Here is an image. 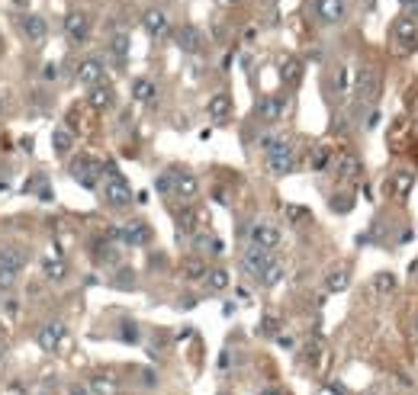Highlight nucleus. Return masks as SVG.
Here are the masks:
<instances>
[{
    "mask_svg": "<svg viewBox=\"0 0 418 395\" xmlns=\"http://www.w3.org/2000/svg\"><path fill=\"white\" fill-rule=\"evenodd\" d=\"M225 370H232V354H229V350H222V354H219V373H225Z\"/></svg>",
    "mask_w": 418,
    "mask_h": 395,
    "instance_id": "nucleus-45",
    "label": "nucleus"
},
{
    "mask_svg": "<svg viewBox=\"0 0 418 395\" xmlns=\"http://www.w3.org/2000/svg\"><path fill=\"white\" fill-rule=\"evenodd\" d=\"M100 190H103V200H106V206H110V209H129V206H132V200H135L129 181H125V177L113 164H106L103 187H100Z\"/></svg>",
    "mask_w": 418,
    "mask_h": 395,
    "instance_id": "nucleus-2",
    "label": "nucleus"
},
{
    "mask_svg": "<svg viewBox=\"0 0 418 395\" xmlns=\"http://www.w3.org/2000/svg\"><path fill=\"white\" fill-rule=\"evenodd\" d=\"M52 148H55L58 158H62V154H71V148H74V132H71L68 125H58V129L52 132Z\"/></svg>",
    "mask_w": 418,
    "mask_h": 395,
    "instance_id": "nucleus-30",
    "label": "nucleus"
},
{
    "mask_svg": "<svg viewBox=\"0 0 418 395\" xmlns=\"http://www.w3.org/2000/svg\"><path fill=\"white\" fill-rule=\"evenodd\" d=\"M129 49H132V39H129V29H123V26H116L110 33V55L116 58L119 64L129 58Z\"/></svg>",
    "mask_w": 418,
    "mask_h": 395,
    "instance_id": "nucleus-24",
    "label": "nucleus"
},
{
    "mask_svg": "<svg viewBox=\"0 0 418 395\" xmlns=\"http://www.w3.org/2000/svg\"><path fill=\"white\" fill-rule=\"evenodd\" d=\"M271 251H264V248H254V244H248V248L242 251V270L248 273V277H254L258 280L261 273H264V267L271 263Z\"/></svg>",
    "mask_w": 418,
    "mask_h": 395,
    "instance_id": "nucleus-18",
    "label": "nucleus"
},
{
    "mask_svg": "<svg viewBox=\"0 0 418 395\" xmlns=\"http://www.w3.org/2000/svg\"><path fill=\"white\" fill-rule=\"evenodd\" d=\"M248 241L254 244V248L273 251V248H280V241H283V231H280L273 222H267V219H254V222L248 225Z\"/></svg>",
    "mask_w": 418,
    "mask_h": 395,
    "instance_id": "nucleus-10",
    "label": "nucleus"
},
{
    "mask_svg": "<svg viewBox=\"0 0 418 395\" xmlns=\"http://www.w3.org/2000/svg\"><path fill=\"white\" fill-rule=\"evenodd\" d=\"M351 93L361 106H370L376 97H380V71L373 64H361L354 71V81H351Z\"/></svg>",
    "mask_w": 418,
    "mask_h": 395,
    "instance_id": "nucleus-5",
    "label": "nucleus"
},
{
    "mask_svg": "<svg viewBox=\"0 0 418 395\" xmlns=\"http://www.w3.org/2000/svg\"><path fill=\"white\" fill-rule=\"evenodd\" d=\"M129 93H132L135 103H154V100H158V84H154V77L142 74V77H135L132 81Z\"/></svg>",
    "mask_w": 418,
    "mask_h": 395,
    "instance_id": "nucleus-23",
    "label": "nucleus"
},
{
    "mask_svg": "<svg viewBox=\"0 0 418 395\" xmlns=\"http://www.w3.org/2000/svg\"><path fill=\"white\" fill-rule=\"evenodd\" d=\"M174 42L187 55H203V52H206V35H203V29L193 26V23H181V26L174 29Z\"/></svg>",
    "mask_w": 418,
    "mask_h": 395,
    "instance_id": "nucleus-14",
    "label": "nucleus"
},
{
    "mask_svg": "<svg viewBox=\"0 0 418 395\" xmlns=\"http://www.w3.org/2000/svg\"><path fill=\"white\" fill-rule=\"evenodd\" d=\"M139 26H142V33H145L152 42H164L167 35L174 33V29H171V20H167V13H164L161 7H148V10H142Z\"/></svg>",
    "mask_w": 418,
    "mask_h": 395,
    "instance_id": "nucleus-9",
    "label": "nucleus"
},
{
    "mask_svg": "<svg viewBox=\"0 0 418 395\" xmlns=\"http://www.w3.org/2000/svg\"><path fill=\"white\" fill-rule=\"evenodd\" d=\"M286 110H290V100H286L283 93H267V97H261L258 103H254V119L273 125V122H280V119H283Z\"/></svg>",
    "mask_w": 418,
    "mask_h": 395,
    "instance_id": "nucleus-12",
    "label": "nucleus"
},
{
    "mask_svg": "<svg viewBox=\"0 0 418 395\" xmlns=\"http://www.w3.org/2000/svg\"><path fill=\"white\" fill-rule=\"evenodd\" d=\"M309 10H312L315 23L325 29L341 26V23L348 20V0H312Z\"/></svg>",
    "mask_w": 418,
    "mask_h": 395,
    "instance_id": "nucleus-7",
    "label": "nucleus"
},
{
    "mask_svg": "<svg viewBox=\"0 0 418 395\" xmlns=\"http://www.w3.org/2000/svg\"><path fill=\"white\" fill-rule=\"evenodd\" d=\"M74 77L84 84V87H97V84H106V64L100 62L97 55H87L77 62Z\"/></svg>",
    "mask_w": 418,
    "mask_h": 395,
    "instance_id": "nucleus-15",
    "label": "nucleus"
},
{
    "mask_svg": "<svg viewBox=\"0 0 418 395\" xmlns=\"http://www.w3.org/2000/svg\"><path fill=\"white\" fill-rule=\"evenodd\" d=\"M39 267H42V277L49 280V283H64L71 277V263L64 254H45L39 261Z\"/></svg>",
    "mask_w": 418,
    "mask_h": 395,
    "instance_id": "nucleus-16",
    "label": "nucleus"
},
{
    "mask_svg": "<svg viewBox=\"0 0 418 395\" xmlns=\"http://www.w3.org/2000/svg\"><path fill=\"white\" fill-rule=\"evenodd\" d=\"M277 319H264V321H261V331H264L267 334V338H273V334H277Z\"/></svg>",
    "mask_w": 418,
    "mask_h": 395,
    "instance_id": "nucleus-43",
    "label": "nucleus"
},
{
    "mask_svg": "<svg viewBox=\"0 0 418 395\" xmlns=\"http://www.w3.org/2000/svg\"><path fill=\"white\" fill-rule=\"evenodd\" d=\"M0 312L10 315V319H16V315H20V299H16V296H7L4 302H0Z\"/></svg>",
    "mask_w": 418,
    "mask_h": 395,
    "instance_id": "nucleus-40",
    "label": "nucleus"
},
{
    "mask_svg": "<svg viewBox=\"0 0 418 395\" xmlns=\"http://www.w3.org/2000/svg\"><path fill=\"white\" fill-rule=\"evenodd\" d=\"M264 164H267V171H271L273 177H286V173L296 171L300 154H296V148H293L290 139H283L280 145H273L271 151H264Z\"/></svg>",
    "mask_w": 418,
    "mask_h": 395,
    "instance_id": "nucleus-6",
    "label": "nucleus"
},
{
    "mask_svg": "<svg viewBox=\"0 0 418 395\" xmlns=\"http://www.w3.org/2000/svg\"><path fill=\"white\" fill-rule=\"evenodd\" d=\"M286 219H290V222H303V219H309V209H303V206H286Z\"/></svg>",
    "mask_w": 418,
    "mask_h": 395,
    "instance_id": "nucleus-42",
    "label": "nucleus"
},
{
    "mask_svg": "<svg viewBox=\"0 0 418 395\" xmlns=\"http://www.w3.org/2000/svg\"><path fill=\"white\" fill-rule=\"evenodd\" d=\"M13 26L29 45H42V42L49 39V23H45V16H39V13H20Z\"/></svg>",
    "mask_w": 418,
    "mask_h": 395,
    "instance_id": "nucleus-11",
    "label": "nucleus"
},
{
    "mask_svg": "<svg viewBox=\"0 0 418 395\" xmlns=\"http://www.w3.org/2000/svg\"><path fill=\"white\" fill-rule=\"evenodd\" d=\"M334 173H338V181H344V183L357 181V177L363 173V161H361V154H354V151H341V154H338V161H334Z\"/></svg>",
    "mask_w": 418,
    "mask_h": 395,
    "instance_id": "nucleus-19",
    "label": "nucleus"
},
{
    "mask_svg": "<svg viewBox=\"0 0 418 395\" xmlns=\"http://www.w3.org/2000/svg\"><path fill=\"white\" fill-rule=\"evenodd\" d=\"M402 4L409 7V13H412V16H418V0H402Z\"/></svg>",
    "mask_w": 418,
    "mask_h": 395,
    "instance_id": "nucleus-48",
    "label": "nucleus"
},
{
    "mask_svg": "<svg viewBox=\"0 0 418 395\" xmlns=\"http://www.w3.org/2000/svg\"><path fill=\"white\" fill-rule=\"evenodd\" d=\"M174 219H177V225H181V231H187V235L200 231V229H196V212H193V206L177 209V212H174Z\"/></svg>",
    "mask_w": 418,
    "mask_h": 395,
    "instance_id": "nucleus-37",
    "label": "nucleus"
},
{
    "mask_svg": "<svg viewBox=\"0 0 418 395\" xmlns=\"http://www.w3.org/2000/svg\"><path fill=\"white\" fill-rule=\"evenodd\" d=\"M91 251H94V261L103 263V267H106V263H110V267H113V263H119V248H116V241H110L106 235L97 238V241L91 244Z\"/></svg>",
    "mask_w": 418,
    "mask_h": 395,
    "instance_id": "nucleus-26",
    "label": "nucleus"
},
{
    "mask_svg": "<svg viewBox=\"0 0 418 395\" xmlns=\"http://www.w3.org/2000/svg\"><path fill=\"white\" fill-rule=\"evenodd\" d=\"M64 340H68V325H64V321H49V325H42L39 331H35V344H39L45 354H58Z\"/></svg>",
    "mask_w": 418,
    "mask_h": 395,
    "instance_id": "nucleus-13",
    "label": "nucleus"
},
{
    "mask_svg": "<svg viewBox=\"0 0 418 395\" xmlns=\"http://www.w3.org/2000/svg\"><path fill=\"white\" fill-rule=\"evenodd\" d=\"M68 395H91V389L81 386V382H71V386H68Z\"/></svg>",
    "mask_w": 418,
    "mask_h": 395,
    "instance_id": "nucleus-46",
    "label": "nucleus"
},
{
    "mask_svg": "<svg viewBox=\"0 0 418 395\" xmlns=\"http://www.w3.org/2000/svg\"><path fill=\"white\" fill-rule=\"evenodd\" d=\"M190 244H193L196 254H203V257L222 254V241H219L216 235H209V231H193V235H190Z\"/></svg>",
    "mask_w": 418,
    "mask_h": 395,
    "instance_id": "nucleus-25",
    "label": "nucleus"
},
{
    "mask_svg": "<svg viewBox=\"0 0 418 395\" xmlns=\"http://www.w3.org/2000/svg\"><path fill=\"white\" fill-rule=\"evenodd\" d=\"M412 183H415V173H412V171H399V173H392L390 193L396 196V200H405V196H409V190H412Z\"/></svg>",
    "mask_w": 418,
    "mask_h": 395,
    "instance_id": "nucleus-31",
    "label": "nucleus"
},
{
    "mask_svg": "<svg viewBox=\"0 0 418 395\" xmlns=\"http://www.w3.org/2000/svg\"><path fill=\"white\" fill-rule=\"evenodd\" d=\"M415 338H418V321H415Z\"/></svg>",
    "mask_w": 418,
    "mask_h": 395,
    "instance_id": "nucleus-52",
    "label": "nucleus"
},
{
    "mask_svg": "<svg viewBox=\"0 0 418 395\" xmlns=\"http://www.w3.org/2000/svg\"><path fill=\"white\" fill-rule=\"evenodd\" d=\"M142 382H145V389H154L158 386V376H154L152 370H142Z\"/></svg>",
    "mask_w": 418,
    "mask_h": 395,
    "instance_id": "nucleus-44",
    "label": "nucleus"
},
{
    "mask_svg": "<svg viewBox=\"0 0 418 395\" xmlns=\"http://www.w3.org/2000/svg\"><path fill=\"white\" fill-rule=\"evenodd\" d=\"M123 229V244H129V248H145V244H152L154 231L148 222H142V219H132V222L119 225Z\"/></svg>",
    "mask_w": 418,
    "mask_h": 395,
    "instance_id": "nucleus-17",
    "label": "nucleus"
},
{
    "mask_svg": "<svg viewBox=\"0 0 418 395\" xmlns=\"http://www.w3.org/2000/svg\"><path fill=\"white\" fill-rule=\"evenodd\" d=\"M283 273H286V267H283V261L280 257H271V263L264 267V273L258 277V283L261 286H267V290H273V286L283 280Z\"/></svg>",
    "mask_w": 418,
    "mask_h": 395,
    "instance_id": "nucleus-29",
    "label": "nucleus"
},
{
    "mask_svg": "<svg viewBox=\"0 0 418 395\" xmlns=\"http://www.w3.org/2000/svg\"><path fill=\"white\" fill-rule=\"evenodd\" d=\"M392 290H396V277H392L390 270L376 273V277H373V292H380V296H390Z\"/></svg>",
    "mask_w": 418,
    "mask_h": 395,
    "instance_id": "nucleus-39",
    "label": "nucleus"
},
{
    "mask_svg": "<svg viewBox=\"0 0 418 395\" xmlns=\"http://www.w3.org/2000/svg\"><path fill=\"white\" fill-rule=\"evenodd\" d=\"M154 190L161 196H174V200L190 202L200 196V181H196V173H190L187 167H167L164 173H158Z\"/></svg>",
    "mask_w": 418,
    "mask_h": 395,
    "instance_id": "nucleus-1",
    "label": "nucleus"
},
{
    "mask_svg": "<svg viewBox=\"0 0 418 395\" xmlns=\"http://www.w3.org/2000/svg\"><path fill=\"white\" fill-rule=\"evenodd\" d=\"M16 10H29V0H10Z\"/></svg>",
    "mask_w": 418,
    "mask_h": 395,
    "instance_id": "nucleus-50",
    "label": "nucleus"
},
{
    "mask_svg": "<svg viewBox=\"0 0 418 395\" xmlns=\"http://www.w3.org/2000/svg\"><path fill=\"white\" fill-rule=\"evenodd\" d=\"M16 286V273H10L7 267H0V292H10Z\"/></svg>",
    "mask_w": 418,
    "mask_h": 395,
    "instance_id": "nucleus-41",
    "label": "nucleus"
},
{
    "mask_svg": "<svg viewBox=\"0 0 418 395\" xmlns=\"http://www.w3.org/2000/svg\"><path fill=\"white\" fill-rule=\"evenodd\" d=\"M261 395H286V392H283V389H277V386H267Z\"/></svg>",
    "mask_w": 418,
    "mask_h": 395,
    "instance_id": "nucleus-49",
    "label": "nucleus"
},
{
    "mask_svg": "<svg viewBox=\"0 0 418 395\" xmlns=\"http://www.w3.org/2000/svg\"><path fill=\"white\" fill-rule=\"evenodd\" d=\"M206 113H209V119H213L216 125L229 122V119H232V97H229V93H213V97H209V103H206Z\"/></svg>",
    "mask_w": 418,
    "mask_h": 395,
    "instance_id": "nucleus-22",
    "label": "nucleus"
},
{
    "mask_svg": "<svg viewBox=\"0 0 418 395\" xmlns=\"http://www.w3.org/2000/svg\"><path fill=\"white\" fill-rule=\"evenodd\" d=\"M0 267H7L10 273H16V277H20V273L26 270V254H23L20 248H4V251H0Z\"/></svg>",
    "mask_w": 418,
    "mask_h": 395,
    "instance_id": "nucleus-28",
    "label": "nucleus"
},
{
    "mask_svg": "<svg viewBox=\"0 0 418 395\" xmlns=\"http://www.w3.org/2000/svg\"><path fill=\"white\" fill-rule=\"evenodd\" d=\"M332 161H334V151L328 145H319L312 151V158H309V167H312V171H328V167H332Z\"/></svg>",
    "mask_w": 418,
    "mask_h": 395,
    "instance_id": "nucleus-35",
    "label": "nucleus"
},
{
    "mask_svg": "<svg viewBox=\"0 0 418 395\" xmlns=\"http://www.w3.org/2000/svg\"><path fill=\"white\" fill-rule=\"evenodd\" d=\"M348 286H351V270L348 267H334V270L325 277V290L328 292H344Z\"/></svg>",
    "mask_w": 418,
    "mask_h": 395,
    "instance_id": "nucleus-32",
    "label": "nucleus"
},
{
    "mask_svg": "<svg viewBox=\"0 0 418 395\" xmlns=\"http://www.w3.org/2000/svg\"><path fill=\"white\" fill-rule=\"evenodd\" d=\"M203 283H206L209 292H225V290H229V270H225V267H213Z\"/></svg>",
    "mask_w": 418,
    "mask_h": 395,
    "instance_id": "nucleus-34",
    "label": "nucleus"
},
{
    "mask_svg": "<svg viewBox=\"0 0 418 395\" xmlns=\"http://www.w3.org/2000/svg\"><path fill=\"white\" fill-rule=\"evenodd\" d=\"M0 113H4V100H0Z\"/></svg>",
    "mask_w": 418,
    "mask_h": 395,
    "instance_id": "nucleus-53",
    "label": "nucleus"
},
{
    "mask_svg": "<svg viewBox=\"0 0 418 395\" xmlns=\"http://www.w3.org/2000/svg\"><path fill=\"white\" fill-rule=\"evenodd\" d=\"M216 4H222V7H238L242 0H216Z\"/></svg>",
    "mask_w": 418,
    "mask_h": 395,
    "instance_id": "nucleus-51",
    "label": "nucleus"
},
{
    "mask_svg": "<svg viewBox=\"0 0 418 395\" xmlns=\"http://www.w3.org/2000/svg\"><path fill=\"white\" fill-rule=\"evenodd\" d=\"M62 29H64L71 45L81 49V45H87V39H91V33H94V20L84 13V10H68L62 20Z\"/></svg>",
    "mask_w": 418,
    "mask_h": 395,
    "instance_id": "nucleus-8",
    "label": "nucleus"
},
{
    "mask_svg": "<svg viewBox=\"0 0 418 395\" xmlns=\"http://www.w3.org/2000/svg\"><path fill=\"white\" fill-rule=\"evenodd\" d=\"M303 74H306L303 58H296V55H283V58H280V81H283L286 87H296V84L303 81Z\"/></svg>",
    "mask_w": 418,
    "mask_h": 395,
    "instance_id": "nucleus-21",
    "label": "nucleus"
},
{
    "mask_svg": "<svg viewBox=\"0 0 418 395\" xmlns=\"http://www.w3.org/2000/svg\"><path fill=\"white\" fill-rule=\"evenodd\" d=\"M87 106L94 113H110L116 106V91L110 84H97V87H87Z\"/></svg>",
    "mask_w": 418,
    "mask_h": 395,
    "instance_id": "nucleus-20",
    "label": "nucleus"
},
{
    "mask_svg": "<svg viewBox=\"0 0 418 395\" xmlns=\"http://www.w3.org/2000/svg\"><path fill=\"white\" fill-rule=\"evenodd\" d=\"M55 74H58L55 64H45V68H42V81H55Z\"/></svg>",
    "mask_w": 418,
    "mask_h": 395,
    "instance_id": "nucleus-47",
    "label": "nucleus"
},
{
    "mask_svg": "<svg viewBox=\"0 0 418 395\" xmlns=\"http://www.w3.org/2000/svg\"><path fill=\"white\" fill-rule=\"evenodd\" d=\"M332 87H334V93H348V87H351V71H348V64H338V68H334Z\"/></svg>",
    "mask_w": 418,
    "mask_h": 395,
    "instance_id": "nucleus-38",
    "label": "nucleus"
},
{
    "mask_svg": "<svg viewBox=\"0 0 418 395\" xmlns=\"http://www.w3.org/2000/svg\"><path fill=\"white\" fill-rule=\"evenodd\" d=\"M116 331H119L116 338L125 340V344H142V328L135 325V321H119Z\"/></svg>",
    "mask_w": 418,
    "mask_h": 395,
    "instance_id": "nucleus-36",
    "label": "nucleus"
},
{
    "mask_svg": "<svg viewBox=\"0 0 418 395\" xmlns=\"http://www.w3.org/2000/svg\"><path fill=\"white\" fill-rule=\"evenodd\" d=\"M206 273H209V267H206V261H203V254L190 257V261L183 263V277H187L190 283H200V280H206Z\"/></svg>",
    "mask_w": 418,
    "mask_h": 395,
    "instance_id": "nucleus-33",
    "label": "nucleus"
},
{
    "mask_svg": "<svg viewBox=\"0 0 418 395\" xmlns=\"http://www.w3.org/2000/svg\"><path fill=\"white\" fill-rule=\"evenodd\" d=\"M392 52L396 55H412V52H418V16L405 13L399 16L396 23H392Z\"/></svg>",
    "mask_w": 418,
    "mask_h": 395,
    "instance_id": "nucleus-4",
    "label": "nucleus"
},
{
    "mask_svg": "<svg viewBox=\"0 0 418 395\" xmlns=\"http://www.w3.org/2000/svg\"><path fill=\"white\" fill-rule=\"evenodd\" d=\"M68 171H71V177H74L84 190H97L100 181H103L106 164H103V161H97L94 154H77V158H71Z\"/></svg>",
    "mask_w": 418,
    "mask_h": 395,
    "instance_id": "nucleus-3",
    "label": "nucleus"
},
{
    "mask_svg": "<svg viewBox=\"0 0 418 395\" xmlns=\"http://www.w3.org/2000/svg\"><path fill=\"white\" fill-rule=\"evenodd\" d=\"M87 389H91V395H116L119 382H116V376H110V373H94L91 379H87Z\"/></svg>",
    "mask_w": 418,
    "mask_h": 395,
    "instance_id": "nucleus-27",
    "label": "nucleus"
}]
</instances>
